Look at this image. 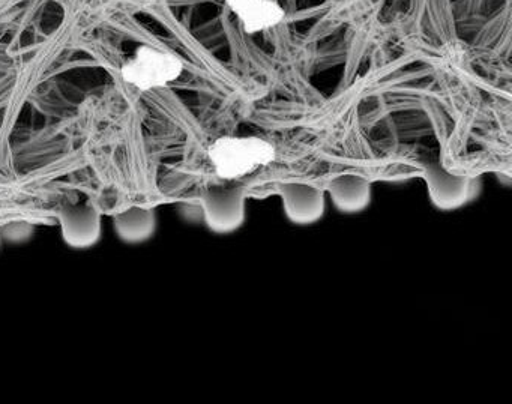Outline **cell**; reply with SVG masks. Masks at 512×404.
Here are the masks:
<instances>
[{"instance_id": "cell-6", "label": "cell", "mask_w": 512, "mask_h": 404, "mask_svg": "<svg viewBox=\"0 0 512 404\" xmlns=\"http://www.w3.org/2000/svg\"><path fill=\"white\" fill-rule=\"evenodd\" d=\"M224 2L230 8V11L238 17L239 14L244 13L251 5L256 4L257 0H224Z\"/></svg>"}, {"instance_id": "cell-4", "label": "cell", "mask_w": 512, "mask_h": 404, "mask_svg": "<svg viewBox=\"0 0 512 404\" xmlns=\"http://www.w3.org/2000/svg\"><path fill=\"white\" fill-rule=\"evenodd\" d=\"M286 17V11L274 0H257L256 4L239 14L238 19L245 34L268 31L280 25Z\"/></svg>"}, {"instance_id": "cell-3", "label": "cell", "mask_w": 512, "mask_h": 404, "mask_svg": "<svg viewBox=\"0 0 512 404\" xmlns=\"http://www.w3.org/2000/svg\"><path fill=\"white\" fill-rule=\"evenodd\" d=\"M62 235L77 248L89 247L100 238V214L94 206L77 205L65 208L61 214Z\"/></svg>"}, {"instance_id": "cell-1", "label": "cell", "mask_w": 512, "mask_h": 404, "mask_svg": "<svg viewBox=\"0 0 512 404\" xmlns=\"http://www.w3.org/2000/svg\"><path fill=\"white\" fill-rule=\"evenodd\" d=\"M274 146L260 137L226 136L215 140L209 148V160L221 179L245 178L269 166L275 160Z\"/></svg>"}, {"instance_id": "cell-5", "label": "cell", "mask_w": 512, "mask_h": 404, "mask_svg": "<svg viewBox=\"0 0 512 404\" xmlns=\"http://www.w3.org/2000/svg\"><path fill=\"white\" fill-rule=\"evenodd\" d=\"M154 229V217L145 209L133 208L116 218L119 236L128 242H140L148 238Z\"/></svg>"}, {"instance_id": "cell-2", "label": "cell", "mask_w": 512, "mask_h": 404, "mask_svg": "<svg viewBox=\"0 0 512 404\" xmlns=\"http://www.w3.org/2000/svg\"><path fill=\"white\" fill-rule=\"evenodd\" d=\"M184 64L173 53L142 46L122 67L125 82L140 91L166 88L181 77Z\"/></svg>"}]
</instances>
